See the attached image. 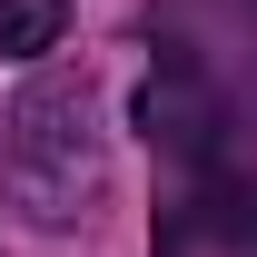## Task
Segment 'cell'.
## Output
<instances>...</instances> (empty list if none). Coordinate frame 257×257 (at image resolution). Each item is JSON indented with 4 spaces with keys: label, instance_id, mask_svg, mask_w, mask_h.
<instances>
[{
    "label": "cell",
    "instance_id": "1",
    "mask_svg": "<svg viewBox=\"0 0 257 257\" xmlns=\"http://www.w3.org/2000/svg\"><path fill=\"white\" fill-rule=\"evenodd\" d=\"M69 0H0V60H40L50 40H60Z\"/></svg>",
    "mask_w": 257,
    "mask_h": 257
}]
</instances>
